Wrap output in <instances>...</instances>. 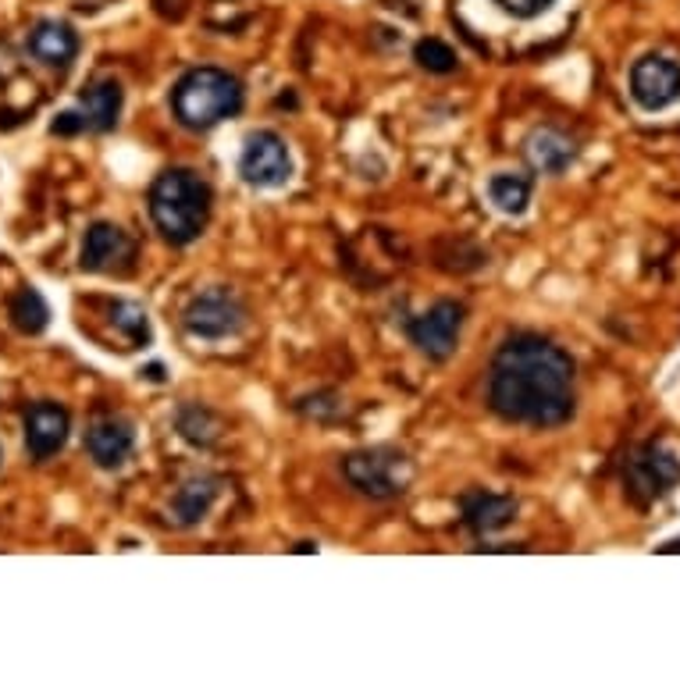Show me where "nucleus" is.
<instances>
[{"label":"nucleus","instance_id":"obj_13","mask_svg":"<svg viewBox=\"0 0 680 680\" xmlns=\"http://www.w3.org/2000/svg\"><path fill=\"white\" fill-rule=\"evenodd\" d=\"M524 157L534 171L542 175H563L578 157V142L560 129H534L524 139Z\"/></svg>","mask_w":680,"mask_h":680},{"label":"nucleus","instance_id":"obj_15","mask_svg":"<svg viewBox=\"0 0 680 680\" xmlns=\"http://www.w3.org/2000/svg\"><path fill=\"white\" fill-rule=\"evenodd\" d=\"M460 510H463V524L474 534H492L499 528H506L516 516V499L495 495V492H467Z\"/></svg>","mask_w":680,"mask_h":680},{"label":"nucleus","instance_id":"obj_4","mask_svg":"<svg viewBox=\"0 0 680 680\" xmlns=\"http://www.w3.org/2000/svg\"><path fill=\"white\" fill-rule=\"evenodd\" d=\"M343 474L361 495L396 499L410 485V460L392 445H374V450L349 453L343 460Z\"/></svg>","mask_w":680,"mask_h":680},{"label":"nucleus","instance_id":"obj_19","mask_svg":"<svg viewBox=\"0 0 680 680\" xmlns=\"http://www.w3.org/2000/svg\"><path fill=\"white\" fill-rule=\"evenodd\" d=\"M489 200L503 210V214H524L528 204H531V178L524 175H513V171H503L495 175L489 183Z\"/></svg>","mask_w":680,"mask_h":680},{"label":"nucleus","instance_id":"obj_16","mask_svg":"<svg viewBox=\"0 0 680 680\" xmlns=\"http://www.w3.org/2000/svg\"><path fill=\"white\" fill-rule=\"evenodd\" d=\"M82 115L93 132H111L121 115V86L115 79H100L82 93Z\"/></svg>","mask_w":680,"mask_h":680},{"label":"nucleus","instance_id":"obj_24","mask_svg":"<svg viewBox=\"0 0 680 680\" xmlns=\"http://www.w3.org/2000/svg\"><path fill=\"white\" fill-rule=\"evenodd\" d=\"M82 129H89V125H86V115H79V111H65V115H58V121L50 125V132H58V136H76Z\"/></svg>","mask_w":680,"mask_h":680},{"label":"nucleus","instance_id":"obj_2","mask_svg":"<svg viewBox=\"0 0 680 680\" xmlns=\"http://www.w3.org/2000/svg\"><path fill=\"white\" fill-rule=\"evenodd\" d=\"M210 204L214 193L207 178L193 168H168L150 186V218L171 246L200 239V231L210 221Z\"/></svg>","mask_w":680,"mask_h":680},{"label":"nucleus","instance_id":"obj_23","mask_svg":"<svg viewBox=\"0 0 680 680\" xmlns=\"http://www.w3.org/2000/svg\"><path fill=\"white\" fill-rule=\"evenodd\" d=\"M495 4L503 11H510L513 18H539V14H545L552 4H556V0H495Z\"/></svg>","mask_w":680,"mask_h":680},{"label":"nucleus","instance_id":"obj_10","mask_svg":"<svg viewBox=\"0 0 680 680\" xmlns=\"http://www.w3.org/2000/svg\"><path fill=\"white\" fill-rule=\"evenodd\" d=\"M132 257H136V246L118 225H111V221L89 225L86 239H82V272L107 275V272L125 267Z\"/></svg>","mask_w":680,"mask_h":680},{"label":"nucleus","instance_id":"obj_21","mask_svg":"<svg viewBox=\"0 0 680 680\" xmlns=\"http://www.w3.org/2000/svg\"><path fill=\"white\" fill-rule=\"evenodd\" d=\"M111 321H115V328L129 338V343L136 346H147L150 343V325H147V311L136 307V303H125L118 299L115 307H111Z\"/></svg>","mask_w":680,"mask_h":680},{"label":"nucleus","instance_id":"obj_8","mask_svg":"<svg viewBox=\"0 0 680 680\" xmlns=\"http://www.w3.org/2000/svg\"><path fill=\"white\" fill-rule=\"evenodd\" d=\"M631 97L645 111H663L680 100V65L667 53H645L631 68Z\"/></svg>","mask_w":680,"mask_h":680},{"label":"nucleus","instance_id":"obj_1","mask_svg":"<svg viewBox=\"0 0 680 680\" xmlns=\"http://www.w3.org/2000/svg\"><path fill=\"white\" fill-rule=\"evenodd\" d=\"M489 403L510 424L556 427L574 417V361L552 338L510 335L492 361Z\"/></svg>","mask_w":680,"mask_h":680},{"label":"nucleus","instance_id":"obj_5","mask_svg":"<svg viewBox=\"0 0 680 680\" xmlns=\"http://www.w3.org/2000/svg\"><path fill=\"white\" fill-rule=\"evenodd\" d=\"M680 485V463L670 450L659 442L638 445V450L623 460V489L638 506H649Z\"/></svg>","mask_w":680,"mask_h":680},{"label":"nucleus","instance_id":"obj_7","mask_svg":"<svg viewBox=\"0 0 680 680\" xmlns=\"http://www.w3.org/2000/svg\"><path fill=\"white\" fill-rule=\"evenodd\" d=\"M239 175L257 189H275L285 186L293 175V157L285 139L278 132H254L246 139L243 157H239Z\"/></svg>","mask_w":680,"mask_h":680},{"label":"nucleus","instance_id":"obj_17","mask_svg":"<svg viewBox=\"0 0 680 680\" xmlns=\"http://www.w3.org/2000/svg\"><path fill=\"white\" fill-rule=\"evenodd\" d=\"M214 499H218V481H214V477H193V481H186V485L178 489L175 503H171L175 521L183 524V528L200 524L204 516L210 513Z\"/></svg>","mask_w":680,"mask_h":680},{"label":"nucleus","instance_id":"obj_20","mask_svg":"<svg viewBox=\"0 0 680 680\" xmlns=\"http://www.w3.org/2000/svg\"><path fill=\"white\" fill-rule=\"evenodd\" d=\"M178 432H183V438L193 442V445H210L214 438L221 435V424H218V417L210 414V410L186 406L183 414H178Z\"/></svg>","mask_w":680,"mask_h":680},{"label":"nucleus","instance_id":"obj_22","mask_svg":"<svg viewBox=\"0 0 680 680\" xmlns=\"http://www.w3.org/2000/svg\"><path fill=\"white\" fill-rule=\"evenodd\" d=\"M414 61L424 68V71H435V76H450V71H456V50L450 43L435 40V36H427V40H421L414 47Z\"/></svg>","mask_w":680,"mask_h":680},{"label":"nucleus","instance_id":"obj_18","mask_svg":"<svg viewBox=\"0 0 680 680\" xmlns=\"http://www.w3.org/2000/svg\"><path fill=\"white\" fill-rule=\"evenodd\" d=\"M11 325L22 332V335H40L47 325H50V307L47 299L26 285V289H18L11 296Z\"/></svg>","mask_w":680,"mask_h":680},{"label":"nucleus","instance_id":"obj_12","mask_svg":"<svg viewBox=\"0 0 680 680\" xmlns=\"http://www.w3.org/2000/svg\"><path fill=\"white\" fill-rule=\"evenodd\" d=\"M68 442V414L58 403H36L26 414V450L32 460H50Z\"/></svg>","mask_w":680,"mask_h":680},{"label":"nucleus","instance_id":"obj_3","mask_svg":"<svg viewBox=\"0 0 680 680\" xmlns=\"http://www.w3.org/2000/svg\"><path fill=\"white\" fill-rule=\"evenodd\" d=\"M171 107L186 129H214V125L231 118L243 107V82L221 68H193L178 79Z\"/></svg>","mask_w":680,"mask_h":680},{"label":"nucleus","instance_id":"obj_9","mask_svg":"<svg viewBox=\"0 0 680 680\" xmlns=\"http://www.w3.org/2000/svg\"><path fill=\"white\" fill-rule=\"evenodd\" d=\"M460 328H463V307L453 299H442L435 303L432 311L421 314L414 325H410V338H414V346L432 356V361H445L456 343H460Z\"/></svg>","mask_w":680,"mask_h":680},{"label":"nucleus","instance_id":"obj_14","mask_svg":"<svg viewBox=\"0 0 680 680\" xmlns=\"http://www.w3.org/2000/svg\"><path fill=\"white\" fill-rule=\"evenodd\" d=\"M29 53L36 61L50 65V68H68L79 53V36L68 22L47 18V22H40L29 32Z\"/></svg>","mask_w":680,"mask_h":680},{"label":"nucleus","instance_id":"obj_6","mask_svg":"<svg viewBox=\"0 0 680 680\" xmlns=\"http://www.w3.org/2000/svg\"><path fill=\"white\" fill-rule=\"evenodd\" d=\"M243 325H246L243 299L231 289H221V285H214L207 293H196L183 311V328L193 338H207V343L236 335Z\"/></svg>","mask_w":680,"mask_h":680},{"label":"nucleus","instance_id":"obj_11","mask_svg":"<svg viewBox=\"0 0 680 680\" xmlns=\"http://www.w3.org/2000/svg\"><path fill=\"white\" fill-rule=\"evenodd\" d=\"M136 450V432L125 417H100L86 432V453L93 456L97 467L118 471Z\"/></svg>","mask_w":680,"mask_h":680},{"label":"nucleus","instance_id":"obj_25","mask_svg":"<svg viewBox=\"0 0 680 680\" xmlns=\"http://www.w3.org/2000/svg\"><path fill=\"white\" fill-rule=\"evenodd\" d=\"M663 552H680V539H673L670 545H663Z\"/></svg>","mask_w":680,"mask_h":680}]
</instances>
